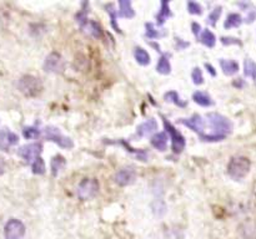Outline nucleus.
Here are the masks:
<instances>
[{
  "label": "nucleus",
  "mask_w": 256,
  "mask_h": 239,
  "mask_svg": "<svg viewBox=\"0 0 256 239\" xmlns=\"http://www.w3.org/2000/svg\"><path fill=\"white\" fill-rule=\"evenodd\" d=\"M206 67H208V70H209V71H210V73H211V75H213V76H215V75H216L215 70H214V67H213V66H211V65L206 64Z\"/></svg>",
  "instance_id": "37"
},
{
  "label": "nucleus",
  "mask_w": 256,
  "mask_h": 239,
  "mask_svg": "<svg viewBox=\"0 0 256 239\" xmlns=\"http://www.w3.org/2000/svg\"><path fill=\"white\" fill-rule=\"evenodd\" d=\"M135 177H136V172L134 168H123L115 173L114 180L116 185L125 187V186L131 185L135 181Z\"/></svg>",
  "instance_id": "10"
},
{
  "label": "nucleus",
  "mask_w": 256,
  "mask_h": 239,
  "mask_svg": "<svg viewBox=\"0 0 256 239\" xmlns=\"http://www.w3.org/2000/svg\"><path fill=\"white\" fill-rule=\"evenodd\" d=\"M4 172H5V162H4V159L0 157V176L3 175Z\"/></svg>",
  "instance_id": "35"
},
{
  "label": "nucleus",
  "mask_w": 256,
  "mask_h": 239,
  "mask_svg": "<svg viewBox=\"0 0 256 239\" xmlns=\"http://www.w3.org/2000/svg\"><path fill=\"white\" fill-rule=\"evenodd\" d=\"M151 145L155 148H158L159 151H165L166 150L167 145V136L165 132H159V133L154 134L151 137Z\"/></svg>",
  "instance_id": "14"
},
{
  "label": "nucleus",
  "mask_w": 256,
  "mask_h": 239,
  "mask_svg": "<svg viewBox=\"0 0 256 239\" xmlns=\"http://www.w3.org/2000/svg\"><path fill=\"white\" fill-rule=\"evenodd\" d=\"M241 23H243V18H241L239 14H230V15L226 18V20H225L224 27H226V29H230V27H237Z\"/></svg>",
  "instance_id": "24"
},
{
  "label": "nucleus",
  "mask_w": 256,
  "mask_h": 239,
  "mask_svg": "<svg viewBox=\"0 0 256 239\" xmlns=\"http://www.w3.org/2000/svg\"><path fill=\"white\" fill-rule=\"evenodd\" d=\"M220 65H221V69H223V71H224L225 75H234V74H236L237 71H239V64H237L236 61H234V60H220Z\"/></svg>",
  "instance_id": "15"
},
{
  "label": "nucleus",
  "mask_w": 256,
  "mask_h": 239,
  "mask_svg": "<svg viewBox=\"0 0 256 239\" xmlns=\"http://www.w3.org/2000/svg\"><path fill=\"white\" fill-rule=\"evenodd\" d=\"M32 172L35 175H44L45 173V163H44V159L41 157L36 159L35 161L32 163Z\"/></svg>",
  "instance_id": "26"
},
{
  "label": "nucleus",
  "mask_w": 256,
  "mask_h": 239,
  "mask_svg": "<svg viewBox=\"0 0 256 239\" xmlns=\"http://www.w3.org/2000/svg\"><path fill=\"white\" fill-rule=\"evenodd\" d=\"M135 59L140 65H149L150 64V55L148 54V51L144 50L143 48H136L135 49Z\"/></svg>",
  "instance_id": "21"
},
{
  "label": "nucleus",
  "mask_w": 256,
  "mask_h": 239,
  "mask_svg": "<svg viewBox=\"0 0 256 239\" xmlns=\"http://www.w3.org/2000/svg\"><path fill=\"white\" fill-rule=\"evenodd\" d=\"M208 118L211 127L215 130V133L214 134H218V136H221V137H226L227 134L231 132V122L223 115L213 112L209 113Z\"/></svg>",
  "instance_id": "3"
},
{
  "label": "nucleus",
  "mask_w": 256,
  "mask_h": 239,
  "mask_svg": "<svg viewBox=\"0 0 256 239\" xmlns=\"http://www.w3.org/2000/svg\"><path fill=\"white\" fill-rule=\"evenodd\" d=\"M188 9H189L190 14H195V15H200L202 13V8L199 3L195 1H189L188 3Z\"/></svg>",
  "instance_id": "31"
},
{
  "label": "nucleus",
  "mask_w": 256,
  "mask_h": 239,
  "mask_svg": "<svg viewBox=\"0 0 256 239\" xmlns=\"http://www.w3.org/2000/svg\"><path fill=\"white\" fill-rule=\"evenodd\" d=\"M250 159L244 156L232 157L227 164V173L234 180H241L245 177L250 171Z\"/></svg>",
  "instance_id": "1"
},
{
  "label": "nucleus",
  "mask_w": 256,
  "mask_h": 239,
  "mask_svg": "<svg viewBox=\"0 0 256 239\" xmlns=\"http://www.w3.org/2000/svg\"><path fill=\"white\" fill-rule=\"evenodd\" d=\"M157 70L159 71L160 74H162V75H167V74H170L171 66H170L169 59L166 57V55H162V56L159 59V61H158Z\"/></svg>",
  "instance_id": "23"
},
{
  "label": "nucleus",
  "mask_w": 256,
  "mask_h": 239,
  "mask_svg": "<svg viewBox=\"0 0 256 239\" xmlns=\"http://www.w3.org/2000/svg\"><path fill=\"white\" fill-rule=\"evenodd\" d=\"M99 182L95 178H85L80 182L78 187V197L84 201L94 198L99 192Z\"/></svg>",
  "instance_id": "4"
},
{
  "label": "nucleus",
  "mask_w": 256,
  "mask_h": 239,
  "mask_svg": "<svg viewBox=\"0 0 256 239\" xmlns=\"http://www.w3.org/2000/svg\"><path fill=\"white\" fill-rule=\"evenodd\" d=\"M192 100H194L196 104H199L200 106H204V107H208V106L213 105V101H211V97L205 92L197 91L192 95Z\"/></svg>",
  "instance_id": "18"
},
{
  "label": "nucleus",
  "mask_w": 256,
  "mask_h": 239,
  "mask_svg": "<svg viewBox=\"0 0 256 239\" xmlns=\"http://www.w3.org/2000/svg\"><path fill=\"white\" fill-rule=\"evenodd\" d=\"M192 29H194V34H195V35H199L200 29H201V27H200V25L196 24V23H194V24H192Z\"/></svg>",
  "instance_id": "36"
},
{
  "label": "nucleus",
  "mask_w": 256,
  "mask_h": 239,
  "mask_svg": "<svg viewBox=\"0 0 256 239\" xmlns=\"http://www.w3.org/2000/svg\"><path fill=\"white\" fill-rule=\"evenodd\" d=\"M244 73L246 76L253 79L256 83V62H254L253 60L248 59L245 60V65H244Z\"/></svg>",
  "instance_id": "25"
},
{
  "label": "nucleus",
  "mask_w": 256,
  "mask_h": 239,
  "mask_svg": "<svg viewBox=\"0 0 256 239\" xmlns=\"http://www.w3.org/2000/svg\"><path fill=\"white\" fill-rule=\"evenodd\" d=\"M221 41H223V44H225V45H227V44H239L240 45V41H239V39H234V38H221Z\"/></svg>",
  "instance_id": "34"
},
{
  "label": "nucleus",
  "mask_w": 256,
  "mask_h": 239,
  "mask_svg": "<svg viewBox=\"0 0 256 239\" xmlns=\"http://www.w3.org/2000/svg\"><path fill=\"white\" fill-rule=\"evenodd\" d=\"M65 159L63 156H55L54 159H51V172L53 175L58 176L62 169H64L65 167Z\"/></svg>",
  "instance_id": "20"
},
{
  "label": "nucleus",
  "mask_w": 256,
  "mask_h": 239,
  "mask_svg": "<svg viewBox=\"0 0 256 239\" xmlns=\"http://www.w3.org/2000/svg\"><path fill=\"white\" fill-rule=\"evenodd\" d=\"M199 39L205 46H209V48H213L216 43L215 35H214L211 31H209V30H204V31L201 32V35H200Z\"/></svg>",
  "instance_id": "22"
},
{
  "label": "nucleus",
  "mask_w": 256,
  "mask_h": 239,
  "mask_svg": "<svg viewBox=\"0 0 256 239\" xmlns=\"http://www.w3.org/2000/svg\"><path fill=\"white\" fill-rule=\"evenodd\" d=\"M23 134H24L25 138H36L39 137V134H40V132H39L38 129H35V127H27V129H24V131H23Z\"/></svg>",
  "instance_id": "29"
},
{
  "label": "nucleus",
  "mask_w": 256,
  "mask_h": 239,
  "mask_svg": "<svg viewBox=\"0 0 256 239\" xmlns=\"http://www.w3.org/2000/svg\"><path fill=\"white\" fill-rule=\"evenodd\" d=\"M44 136H45L46 140L53 141L57 145H59L62 148H73L74 142L69 137L64 136L57 127L49 126L44 130Z\"/></svg>",
  "instance_id": "5"
},
{
  "label": "nucleus",
  "mask_w": 256,
  "mask_h": 239,
  "mask_svg": "<svg viewBox=\"0 0 256 239\" xmlns=\"http://www.w3.org/2000/svg\"><path fill=\"white\" fill-rule=\"evenodd\" d=\"M146 29H148V31H146V36H148L149 39H155V38H159L160 36L159 32L154 29L153 24H146Z\"/></svg>",
  "instance_id": "32"
},
{
  "label": "nucleus",
  "mask_w": 256,
  "mask_h": 239,
  "mask_svg": "<svg viewBox=\"0 0 256 239\" xmlns=\"http://www.w3.org/2000/svg\"><path fill=\"white\" fill-rule=\"evenodd\" d=\"M192 78L194 83H196V85H201V83L204 82V76H202V73L199 67H195L194 70H192Z\"/></svg>",
  "instance_id": "30"
},
{
  "label": "nucleus",
  "mask_w": 256,
  "mask_h": 239,
  "mask_svg": "<svg viewBox=\"0 0 256 239\" xmlns=\"http://www.w3.org/2000/svg\"><path fill=\"white\" fill-rule=\"evenodd\" d=\"M5 239H22L25 236V226L19 219H10L4 228Z\"/></svg>",
  "instance_id": "7"
},
{
  "label": "nucleus",
  "mask_w": 256,
  "mask_h": 239,
  "mask_svg": "<svg viewBox=\"0 0 256 239\" xmlns=\"http://www.w3.org/2000/svg\"><path fill=\"white\" fill-rule=\"evenodd\" d=\"M165 99H166L167 101H173L174 104H176V105H179V106H180V107H185V106H186V102L181 101L180 97H179V95L176 94L175 91L167 92V94L165 95Z\"/></svg>",
  "instance_id": "27"
},
{
  "label": "nucleus",
  "mask_w": 256,
  "mask_h": 239,
  "mask_svg": "<svg viewBox=\"0 0 256 239\" xmlns=\"http://www.w3.org/2000/svg\"><path fill=\"white\" fill-rule=\"evenodd\" d=\"M41 148L43 146L40 143H30V145H25L18 151V155L22 157L23 159L28 162V163H32L36 159L40 157Z\"/></svg>",
  "instance_id": "8"
},
{
  "label": "nucleus",
  "mask_w": 256,
  "mask_h": 239,
  "mask_svg": "<svg viewBox=\"0 0 256 239\" xmlns=\"http://www.w3.org/2000/svg\"><path fill=\"white\" fill-rule=\"evenodd\" d=\"M169 16H171V11H170L169 3L164 0V1H161V8H160L159 14H158V16H157L158 24L159 25L164 24L165 20H166Z\"/></svg>",
  "instance_id": "19"
},
{
  "label": "nucleus",
  "mask_w": 256,
  "mask_h": 239,
  "mask_svg": "<svg viewBox=\"0 0 256 239\" xmlns=\"http://www.w3.org/2000/svg\"><path fill=\"white\" fill-rule=\"evenodd\" d=\"M119 5H120V10H119L118 16H122V18H132L135 15L134 9L131 6V1H129V0H120Z\"/></svg>",
  "instance_id": "16"
},
{
  "label": "nucleus",
  "mask_w": 256,
  "mask_h": 239,
  "mask_svg": "<svg viewBox=\"0 0 256 239\" xmlns=\"http://www.w3.org/2000/svg\"><path fill=\"white\" fill-rule=\"evenodd\" d=\"M19 142V137L8 129H4L0 131V148L4 151H8L10 146L16 145Z\"/></svg>",
  "instance_id": "11"
},
{
  "label": "nucleus",
  "mask_w": 256,
  "mask_h": 239,
  "mask_svg": "<svg viewBox=\"0 0 256 239\" xmlns=\"http://www.w3.org/2000/svg\"><path fill=\"white\" fill-rule=\"evenodd\" d=\"M181 124L184 126L189 127L192 131L200 133V136L202 134V130H204V120L201 118V116L194 115L192 118H181L180 120Z\"/></svg>",
  "instance_id": "12"
},
{
  "label": "nucleus",
  "mask_w": 256,
  "mask_h": 239,
  "mask_svg": "<svg viewBox=\"0 0 256 239\" xmlns=\"http://www.w3.org/2000/svg\"><path fill=\"white\" fill-rule=\"evenodd\" d=\"M157 129H158L157 121H155L154 118H150V120H148V121L144 122V124H141L140 126L138 127V136H140V137L149 136V134L153 133Z\"/></svg>",
  "instance_id": "13"
},
{
  "label": "nucleus",
  "mask_w": 256,
  "mask_h": 239,
  "mask_svg": "<svg viewBox=\"0 0 256 239\" xmlns=\"http://www.w3.org/2000/svg\"><path fill=\"white\" fill-rule=\"evenodd\" d=\"M162 122H164V127L166 130L167 133L170 134L171 141H173V151L175 153H180L181 151L185 147V138H184L183 134L173 126V125L167 122V120L162 118Z\"/></svg>",
  "instance_id": "6"
},
{
  "label": "nucleus",
  "mask_w": 256,
  "mask_h": 239,
  "mask_svg": "<svg viewBox=\"0 0 256 239\" xmlns=\"http://www.w3.org/2000/svg\"><path fill=\"white\" fill-rule=\"evenodd\" d=\"M83 29L85 30L88 34L94 36V38H101L102 36V30L96 22H89V20H88L87 24L83 27Z\"/></svg>",
  "instance_id": "17"
},
{
  "label": "nucleus",
  "mask_w": 256,
  "mask_h": 239,
  "mask_svg": "<svg viewBox=\"0 0 256 239\" xmlns=\"http://www.w3.org/2000/svg\"><path fill=\"white\" fill-rule=\"evenodd\" d=\"M19 90L25 95V96H36V95L40 94V91L43 90V85H41V81L38 78L32 75H25L23 76L19 80Z\"/></svg>",
  "instance_id": "2"
},
{
  "label": "nucleus",
  "mask_w": 256,
  "mask_h": 239,
  "mask_svg": "<svg viewBox=\"0 0 256 239\" xmlns=\"http://www.w3.org/2000/svg\"><path fill=\"white\" fill-rule=\"evenodd\" d=\"M220 15H221V6H218V8L214 9V10L210 13V15H209L208 18L209 24L214 27V25L216 24V22L219 20V18H220Z\"/></svg>",
  "instance_id": "28"
},
{
  "label": "nucleus",
  "mask_w": 256,
  "mask_h": 239,
  "mask_svg": "<svg viewBox=\"0 0 256 239\" xmlns=\"http://www.w3.org/2000/svg\"><path fill=\"white\" fill-rule=\"evenodd\" d=\"M108 13L110 14V16H111V25H113V27H114V29H115L116 31H118V32H120V29H119V27H118V25H116V23H115L116 14H115V11H114V8H113V5H109V6H108Z\"/></svg>",
  "instance_id": "33"
},
{
  "label": "nucleus",
  "mask_w": 256,
  "mask_h": 239,
  "mask_svg": "<svg viewBox=\"0 0 256 239\" xmlns=\"http://www.w3.org/2000/svg\"><path fill=\"white\" fill-rule=\"evenodd\" d=\"M64 69V61L62 59V55L58 53H51L48 55L44 62V70L46 73H59Z\"/></svg>",
  "instance_id": "9"
}]
</instances>
